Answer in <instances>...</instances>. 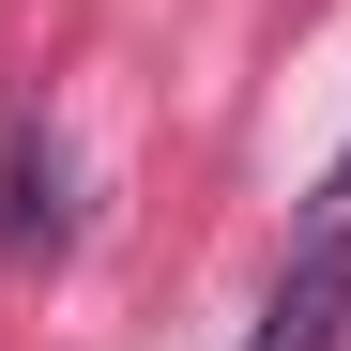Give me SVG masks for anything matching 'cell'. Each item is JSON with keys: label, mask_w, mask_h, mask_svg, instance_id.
Instances as JSON below:
<instances>
[{"label": "cell", "mask_w": 351, "mask_h": 351, "mask_svg": "<svg viewBox=\"0 0 351 351\" xmlns=\"http://www.w3.org/2000/svg\"><path fill=\"white\" fill-rule=\"evenodd\" d=\"M0 245H16L31 275L77 245V184H62V138H46V123H16V138H0Z\"/></svg>", "instance_id": "6da1fadb"}, {"label": "cell", "mask_w": 351, "mask_h": 351, "mask_svg": "<svg viewBox=\"0 0 351 351\" xmlns=\"http://www.w3.org/2000/svg\"><path fill=\"white\" fill-rule=\"evenodd\" d=\"M336 321H351V245H336V229H306V260L275 275V306H260L245 351H336Z\"/></svg>", "instance_id": "7a4b0ae2"}, {"label": "cell", "mask_w": 351, "mask_h": 351, "mask_svg": "<svg viewBox=\"0 0 351 351\" xmlns=\"http://www.w3.org/2000/svg\"><path fill=\"white\" fill-rule=\"evenodd\" d=\"M306 229H336V245H351V153L321 168V199H306Z\"/></svg>", "instance_id": "3957f363"}]
</instances>
